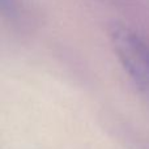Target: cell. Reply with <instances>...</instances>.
Here are the masks:
<instances>
[{"instance_id":"cell-2","label":"cell","mask_w":149,"mask_h":149,"mask_svg":"<svg viewBox=\"0 0 149 149\" xmlns=\"http://www.w3.org/2000/svg\"><path fill=\"white\" fill-rule=\"evenodd\" d=\"M1 12L10 24H18L25 16V0H0Z\"/></svg>"},{"instance_id":"cell-1","label":"cell","mask_w":149,"mask_h":149,"mask_svg":"<svg viewBox=\"0 0 149 149\" xmlns=\"http://www.w3.org/2000/svg\"><path fill=\"white\" fill-rule=\"evenodd\" d=\"M110 42L135 88L149 98V42L132 28L122 24L111 26Z\"/></svg>"}]
</instances>
